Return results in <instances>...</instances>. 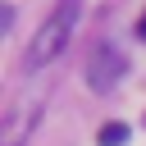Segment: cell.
Wrapping results in <instances>:
<instances>
[{
    "label": "cell",
    "mask_w": 146,
    "mask_h": 146,
    "mask_svg": "<svg viewBox=\"0 0 146 146\" xmlns=\"http://www.w3.org/2000/svg\"><path fill=\"white\" fill-rule=\"evenodd\" d=\"M123 73H128V55H123V46L100 41L96 55L87 59V87H91V91H110Z\"/></svg>",
    "instance_id": "obj_2"
},
{
    "label": "cell",
    "mask_w": 146,
    "mask_h": 146,
    "mask_svg": "<svg viewBox=\"0 0 146 146\" xmlns=\"http://www.w3.org/2000/svg\"><path fill=\"white\" fill-rule=\"evenodd\" d=\"M137 32H141V41H146V14H141V23H137Z\"/></svg>",
    "instance_id": "obj_5"
},
{
    "label": "cell",
    "mask_w": 146,
    "mask_h": 146,
    "mask_svg": "<svg viewBox=\"0 0 146 146\" xmlns=\"http://www.w3.org/2000/svg\"><path fill=\"white\" fill-rule=\"evenodd\" d=\"M96 141H100V146H123V141H128V123H105V128L96 132Z\"/></svg>",
    "instance_id": "obj_4"
},
{
    "label": "cell",
    "mask_w": 146,
    "mask_h": 146,
    "mask_svg": "<svg viewBox=\"0 0 146 146\" xmlns=\"http://www.w3.org/2000/svg\"><path fill=\"white\" fill-rule=\"evenodd\" d=\"M41 123V110H32L27 100H18L14 110H9V123H5V137H0V146H23L27 141V132Z\"/></svg>",
    "instance_id": "obj_3"
},
{
    "label": "cell",
    "mask_w": 146,
    "mask_h": 146,
    "mask_svg": "<svg viewBox=\"0 0 146 146\" xmlns=\"http://www.w3.org/2000/svg\"><path fill=\"white\" fill-rule=\"evenodd\" d=\"M78 18H82V0H59V5L50 9V18L36 27V36L27 41V55H23L32 73L50 68V64L64 55V46H68V36H73V27H78Z\"/></svg>",
    "instance_id": "obj_1"
}]
</instances>
